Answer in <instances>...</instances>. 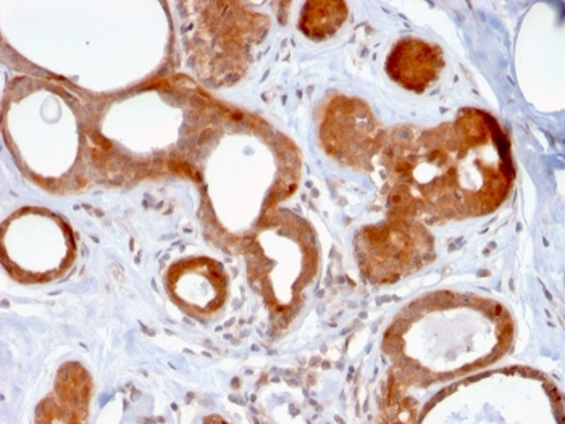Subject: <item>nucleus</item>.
Segmentation results:
<instances>
[{
	"mask_svg": "<svg viewBox=\"0 0 565 424\" xmlns=\"http://www.w3.org/2000/svg\"><path fill=\"white\" fill-rule=\"evenodd\" d=\"M512 322L494 302L469 295L434 294L397 315L385 336V350L403 370L439 380L493 363L498 358L477 346L504 354Z\"/></svg>",
	"mask_w": 565,
	"mask_h": 424,
	"instance_id": "f03ea898",
	"label": "nucleus"
},
{
	"mask_svg": "<svg viewBox=\"0 0 565 424\" xmlns=\"http://www.w3.org/2000/svg\"><path fill=\"white\" fill-rule=\"evenodd\" d=\"M443 64L441 48L420 40H404L390 54L386 69L397 85L424 93L438 79Z\"/></svg>",
	"mask_w": 565,
	"mask_h": 424,
	"instance_id": "20e7f679",
	"label": "nucleus"
},
{
	"mask_svg": "<svg viewBox=\"0 0 565 424\" xmlns=\"http://www.w3.org/2000/svg\"><path fill=\"white\" fill-rule=\"evenodd\" d=\"M358 250L370 280L393 283L434 259V239L413 215L393 208L388 224L359 232Z\"/></svg>",
	"mask_w": 565,
	"mask_h": 424,
	"instance_id": "7ed1b4c3",
	"label": "nucleus"
},
{
	"mask_svg": "<svg viewBox=\"0 0 565 424\" xmlns=\"http://www.w3.org/2000/svg\"><path fill=\"white\" fill-rule=\"evenodd\" d=\"M394 210L466 218L500 207L512 184L504 134L490 115L467 109L434 130L404 127L385 149Z\"/></svg>",
	"mask_w": 565,
	"mask_h": 424,
	"instance_id": "f257e3e1",
	"label": "nucleus"
},
{
	"mask_svg": "<svg viewBox=\"0 0 565 424\" xmlns=\"http://www.w3.org/2000/svg\"><path fill=\"white\" fill-rule=\"evenodd\" d=\"M347 17L343 2H310L302 12L301 28L309 36L327 37L337 33Z\"/></svg>",
	"mask_w": 565,
	"mask_h": 424,
	"instance_id": "39448f33",
	"label": "nucleus"
}]
</instances>
